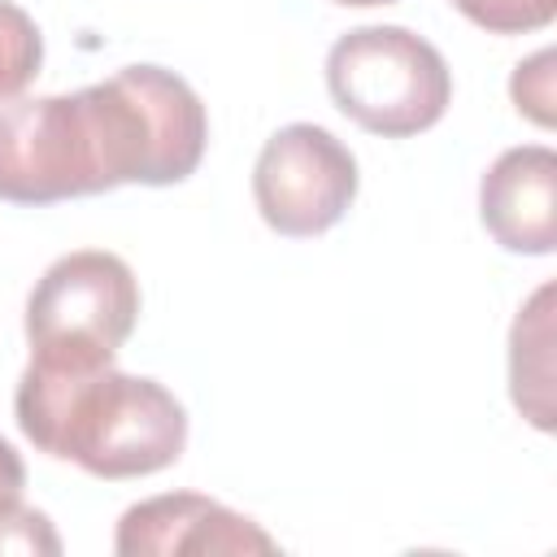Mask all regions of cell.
<instances>
[{"instance_id": "6da1fadb", "label": "cell", "mask_w": 557, "mask_h": 557, "mask_svg": "<svg viewBox=\"0 0 557 557\" xmlns=\"http://www.w3.org/2000/svg\"><path fill=\"white\" fill-rule=\"evenodd\" d=\"M17 426L39 453L74 461L96 479L157 474L187 444V413L157 379L35 357L17 383Z\"/></svg>"}, {"instance_id": "7a4b0ae2", "label": "cell", "mask_w": 557, "mask_h": 557, "mask_svg": "<svg viewBox=\"0 0 557 557\" xmlns=\"http://www.w3.org/2000/svg\"><path fill=\"white\" fill-rule=\"evenodd\" d=\"M100 126L104 165L113 187L122 183H183L209 139L200 96L161 65H126L104 83L83 87Z\"/></svg>"}, {"instance_id": "3957f363", "label": "cell", "mask_w": 557, "mask_h": 557, "mask_svg": "<svg viewBox=\"0 0 557 557\" xmlns=\"http://www.w3.org/2000/svg\"><path fill=\"white\" fill-rule=\"evenodd\" d=\"M326 87L344 117L387 139L431 131L453 100L444 57L405 26H357L339 35L326 52Z\"/></svg>"}, {"instance_id": "277c9868", "label": "cell", "mask_w": 557, "mask_h": 557, "mask_svg": "<svg viewBox=\"0 0 557 557\" xmlns=\"http://www.w3.org/2000/svg\"><path fill=\"white\" fill-rule=\"evenodd\" d=\"M139 318V283L113 252L83 248L44 270L26 300V339L35 361L113 366Z\"/></svg>"}, {"instance_id": "5b68a950", "label": "cell", "mask_w": 557, "mask_h": 557, "mask_svg": "<svg viewBox=\"0 0 557 557\" xmlns=\"http://www.w3.org/2000/svg\"><path fill=\"white\" fill-rule=\"evenodd\" d=\"M109 187L113 178L87 91L0 100V200L52 205Z\"/></svg>"}, {"instance_id": "8992f818", "label": "cell", "mask_w": 557, "mask_h": 557, "mask_svg": "<svg viewBox=\"0 0 557 557\" xmlns=\"http://www.w3.org/2000/svg\"><path fill=\"white\" fill-rule=\"evenodd\" d=\"M252 196L270 231L309 239L331 231L357 196L352 152L313 122L274 131L252 165Z\"/></svg>"}, {"instance_id": "52a82bcc", "label": "cell", "mask_w": 557, "mask_h": 557, "mask_svg": "<svg viewBox=\"0 0 557 557\" xmlns=\"http://www.w3.org/2000/svg\"><path fill=\"white\" fill-rule=\"evenodd\" d=\"M113 548L122 557H178V553H274L278 544L252 518L209 496L170 492L131 505L117 518Z\"/></svg>"}, {"instance_id": "ba28073f", "label": "cell", "mask_w": 557, "mask_h": 557, "mask_svg": "<svg viewBox=\"0 0 557 557\" xmlns=\"http://www.w3.org/2000/svg\"><path fill=\"white\" fill-rule=\"evenodd\" d=\"M479 218L509 252L544 257L557 248V152L544 144L509 148L479 183Z\"/></svg>"}, {"instance_id": "9c48e42d", "label": "cell", "mask_w": 557, "mask_h": 557, "mask_svg": "<svg viewBox=\"0 0 557 557\" xmlns=\"http://www.w3.org/2000/svg\"><path fill=\"white\" fill-rule=\"evenodd\" d=\"M548 305H553V287H540L531 296V305L518 313L513 335H509V383H513V405L540 426H553V405H548V387H553V370H548V344H553V322H548Z\"/></svg>"}, {"instance_id": "30bf717a", "label": "cell", "mask_w": 557, "mask_h": 557, "mask_svg": "<svg viewBox=\"0 0 557 557\" xmlns=\"http://www.w3.org/2000/svg\"><path fill=\"white\" fill-rule=\"evenodd\" d=\"M44 61V39L39 26L30 22L26 9L0 0V100H13L30 87Z\"/></svg>"}, {"instance_id": "8fae6325", "label": "cell", "mask_w": 557, "mask_h": 557, "mask_svg": "<svg viewBox=\"0 0 557 557\" xmlns=\"http://www.w3.org/2000/svg\"><path fill=\"white\" fill-rule=\"evenodd\" d=\"M474 26L492 35H522L540 30L557 17V0H453Z\"/></svg>"}, {"instance_id": "7c38bea8", "label": "cell", "mask_w": 557, "mask_h": 557, "mask_svg": "<svg viewBox=\"0 0 557 557\" xmlns=\"http://www.w3.org/2000/svg\"><path fill=\"white\" fill-rule=\"evenodd\" d=\"M509 91H513L518 113H527L535 126H553V52L544 48L531 61H522Z\"/></svg>"}, {"instance_id": "4fadbf2b", "label": "cell", "mask_w": 557, "mask_h": 557, "mask_svg": "<svg viewBox=\"0 0 557 557\" xmlns=\"http://www.w3.org/2000/svg\"><path fill=\"white\" fill-rule=\"evenodd\" d=\"M0 553H61V540L52 531V522L39 509H26L22 500L0 509Z\"/></svg>"}, {"instance_id": "5bb4252c", "label": "cell", "mask_w": 557, "mask_h": 557, "mask_svg": "<svg viewBox=\"0 0 557 557\" xmlns=\"http://www.w3.org/2000/svg\"><path fill=\"white\" fill-rule=\"evenodd\" d=\"M22 487H26V466H22V457L13 453V444L0 440V509L17 505V500H22Z\"/></svg>"}, {"instance_id": "9a60e30c", "label": "cell", "mask_w": 557, "mask_h": 557, "mask_svg": "<svg viewBox=\"0 0 557 557\" xmlns=\"http://www.w3.org/2000/svg\"><path fill=\"white\" fill-rule=\"evenodd\" d=\"M335 4H352V9H370V4H396V0H335Z\"/></svg>"}]
</instances>
